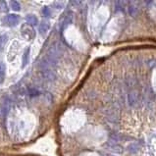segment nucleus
<instances>
[{
    "mask_svg": "<svg viewBox=\"0 0 156 156\" xmlns=\"http://www.w3.org/2000/svg\"><path fill=\"white\" fill-rule=\"evenodd\" d=\"M73 19H74V15L72 12H67L66 14H64V16L60 19L59 25H58L60 32L65 30L68 27L73 23Z\"/></svg>",
    "mask_w": 156,
    "mask_h": 156,
    "instance_id": "1",
    "label": "nucleus"
},
{
    "mask_svg": "<svg viewBox=\"0 0 156 156\" xmlns=\"http://www.w3.org/2000/svg\"><path fill=\"white\" fill-rule=\"evenodd\" d=\"M42 79L47 81V82H52L55 80V75L52 72V70H40Z\"/></svg>",
    "mask_w": 156,
    "mask_h": 156,
    "instance_id": "2",
    "label": "nucleus"
},
{
    "mask_svg": "<svg viewBox=\"0 0 156 156\" xmlns=\"http://www.w3.org/2000/svg\"><path fill=\"white\" fill-rule=\"evenodd\" d=\"M6 22L8 23V26L15 27L18 25V23L20 22V17L16 14H10L6 17Z\"/></svg>",
    "mask_w": 156,
    "mask_h": 156,
    "instance_id": "3",
    "label": "nucleus"
},
{
    "mask_svg": "<svg viewBox=\"0 0 156 156\" xmlns=\"http://www.w3.org/2000/svg\"><path fill=\"white\" fill-rule=\"evenodd\" d=\"M26 21L28 23V25L30 27H33V26H36L38 24V19L35 15H33V14H30V15H27L26 16Z\"/></svg>",
    "mask_w": 156,
    "mask_h": 156,
    "instance_id": "4",
    "label": "nucleus"
},
{
    "mask_svg": "<svg viewBox=\"0 0 156 156\" xmlns=\"http://www.w3.org/2000/svg\"><path fill=\"white\" fill-rule=\"evenodd\" d=\"M29 61H30V47H27V48L25 49V51H24V54H23L22 67L25 68L29 64Z\"/></svg>",
    "mask_w": 156,
    "mask_h": 156,
    "instance_id": "5",
    "label": "nucleus"
},
{
    "mask_svg": "<svg viewBox=\"0 0 156 156\" xmlns=\"http://www.w3.org/2000/svg\"><path fill=\"white\" fill-rule=\"evenodd\" d=\"M128 101L130 106H135V103L138 102V95L135 92H130L128 94Z\"/></svg>",
    "mask_w": 156,
    "mask_h": 156,
    "instance_id": "6",
    "label": "nucleus"
},
{
    "mask_svg": "<svg viewBox=\"0 0 156 156\" xmlns=\"http://www.w3.org/2000/svg\"><path fill=\"white\" fill-rule=\"evenodd\" d=\"M50 28V25L47 22H41V24L39 25L38 27V30L41 35H45V33L49 30Z\"/></svg>",
    "mask_w": 156,
    "mask_h": 156,
    "instance_id": "7",
    "label": "nucleus"
},
{
    "mask_svg": "<svg viewBox=\"0 0 156 156\" xmlns=\"http://www.w3.org/2000/svg\"><path fill=\"white\" fill-rule=\"evenodd\" d=\"M127 149L129 152H131V153H137V152L140 150V145L138 143H135V142H133V143L128 145Z\"/></svg>",
    "mask_w": 156,
    "mask_h": 156,
    "instance_id": "8",
    "label": "nucleus"
},
{
    "mask_svg": "<svg viewBox=\"0 0 156 156\" xmlns=\"http://www.w3.org/2000/svg\"><path fill=\"white\" fill-rule=\"evenodd\" d=\"M27 92H28V94H30V96H37V95H39L40 91L33 87H29L28 89H27Z\"/></svg>",
    "mask_w": 156,
    "mask_h": 156,
    "instance_id": "9",
    "label": "nucleus"
},
{
    "mask_svg": "<svg viewBox=\"0 0 156 156\" xmlns=\"http://www.w3.org/2000/svg\"><path fill=\"white\" fill-rule=\"evenodd\" d=\"M129 12H130L131 16L135 17V16H137V15L138 14V9L137 6L131 4L130 6H129Z\"/></svg>",
    "mask_w": 156,
    "mask_h": 156,
    "instance_id": "10",
    "label": "nucleus"
},
{
    "mask_svg": "<svg viewBox=\"0 0 156 156\" xmlns=\"http://www.w3.org/2000/svg\"><path fill=\"white\" fill-rule=\"evenodd\" d=\"M10 5H11V8L14 10V11H20V10H21V4H20L19 1L13 0V1L10 2Z\"/></svg>",
    "mask_w": 156,
    "mask_h": 156,
    "instance_id": "11",
    "label": "nucleus"
},
{
    "mask_svg": "<svg viewBox=\"0 0 156 156\" xmlns=\"http://www.w3.org/2000/svg\"><path fill=\"white\" fill-rule=\"evenodd\" d=\"M124 4L125 2L123 1H117L116 2V7H115V10L118 12V11H121V12H124Z\"/></svg>",
    "mask_w": 156,
    "mask_h": 156,
    "instance_id": "12",
    "label": "nucleus"
},
{
    "mask_svg": "<svg viewBox=\"0 0 156 156\" xmlns=\"http://www.w3.org/2000/svg\"><path fill=\"white\" fill-rule=\"evenodd\" d=\"M7 42V35H1L0 36V51L3 49V47H4L5 43Z\"/></svg>",
    "mask_w": 156,
    "mask_h": 156,
    "instance_id": "13",
    "label": "nucleus"
},
{
    "mask_svg": "<svg viewBox=\"0 0 156 156\" xmlns=\"http://www.w3.org/2000/svg\"><path fill=\"white\" fill-rule=\"evenodd\" d=\"M5 71H6L5 64L0 62V79H3L5 77Z\"/></svg>",
    "mask_w": 156,
    "mask_h": 156,
    "instance_id": "14",
    "label": "nucleus"
},
{
    "mask_svg": "<svg viewBox=\"0 0 156 156\" xmlns=\"http://www.w3.org/2000/svg\"><path fill=\"white\" fill-rule=\"evenodd\" d=\"M7 7H6V2L5 1H0V10L3 12L7 11Z\"/></svg>",
    "mask_w": 156,
    "mask_h": 156,
    "instance_id": "15",
    "label": "nucleus"
},
{
    "mask_svg": "<svg viewBox=\"0 0 156 156\" xmlns=\"http://www.w3.org/2000/svg\"><path fill=\"white\" fill-rule=\"evenodd\" d=\"M50 9L48 8V7H44L42 9V14L44 15L45 17H48V16H50Z\"/></svg>",
    "mask_w": 156,
    "mask_h": 156,
    "instance_id": "16",
    "label": "nucleus"
}]
</instances>
